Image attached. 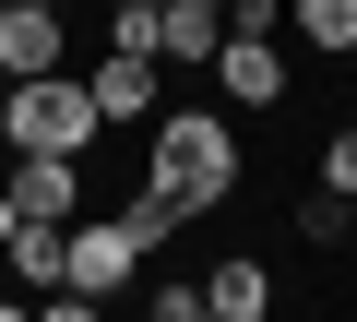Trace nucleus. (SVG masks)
Returning a JSON list of instances; mask_svg holds the SVG:
<instances>
[{
    "instance_id": "4",
    "label": "nucleus",
    "mask_w": 357,
    "mask_h": 322,
    "mask_svg": "<svg viewBox=\"0 0 357 322\" xmlns=\"http://www.w3.org/2000/svg\"><path fill=\"white\" fill-rule=\"evenodd\" d=\"M0 191H13L24 215H60V227H72V215L96 203V191H84V155H48V143H13V168H0Z\"/></svg>"
},
{
    "instance_id": "2",
    "label": "nucleus",
    "mask_w": 357,
    "mask_h": 322,
    "mask_svg": "<svg viewBox=\"0 0 357 322\" xmlns=\"http://www.w3.org/2000/svg\"><path fill=\"white\" fill-rule=\"evenodd\" d=\"M96 84L84 72H24L13 108H0V143H48V155H96Z\"/></svg>"
},
{
    "instance_id": "9",
    "label": "nucleus",
    "mask_w": 357,
    "mask_h": 322,
    "mask_svg": "<svg viewBox=\"0 0 357 322\" xmlns=\"http://www.w3.org/2000/svg\"><path fill=\"white\" fill-rule=\"evenodd\" d=\"M203 310H215V322H262V310H274V275H262L250 251H227V263L203 275Z\"/></svg>"
},
{
    "instance_id": "8",
    "label": "nucleus",
    "mask_w": 357,
    "mask_h": 322,
    "mask_svg": "<svg viewBox=\"0 0 357 322\" xmlns=\"http://www.w3.org/2000/svg\"><path fill=\"white\" fill-rule=\"evenodd\" d=\"M227 48V0H167V13H155V60H215Z\"/></svg>"
},
{
    "instance_id": "13",
    "label": "nucleus",
    "mask_w": 357,
    "mask_h": 322,
    "mask_svg": "<svg viewBox=\"0 0 357 322\" xmlns=\"http://www.w3.org/2000/svg\"><path fill=\"white\" fill-rule=\"evenodd\" d=\"M298 239H357V227H345V191H310V203H298Z\"/></svg>"
},
{
    "instance_id": "1",
    "label": "nucleus",
    "mask_w": 357,
    "mask_h": 322,
    "mask_svg": "<svg viewBox=\"0 0 357 322\" xmlns=\"http://www.w3.org/2000/svg\"><path fill=\"white\" fill-rule=\"evenodd\" d=\"M155 191H178V215H215L238 191V119L227 108H155Z\"/></svg>"
},
{
    "instance_id": "12",
    "label": "nucleus",
    "mask_w": 357,
    "mask_h": 322,
    "mask_svg": "<svg viewBox=\"0 0 357 322\" xmlns=\"http://www.w3.org/2000/svg\"><path fill=\"white\" fill-rule=\"evenodd\" d=\"M321 191H357V119L321 131Z\"/></svg>"
},
{
    "instance_id": "14",
    "label": "nucleus",
    "mask_w": 357,
    "mask_h": 322,
    "mask_svg": "<svg viewBox=\"0 0 357 322\" xmlns=\"http://www.w3.org/2000/svg\"><path fill=\"white\" fill-rule=\"evenodd\" d=\"M286 24V0H227V36H274Z\"/></svg>"
},
{
    "instance_id": "10",
    "label": "nucleus",
    "mask_w": 357,
    "mask_h": 322,
    "mask_svg": "<svg viewBox=\"0 0 357 322\" xmlns=\"http://www.w3.org/2000/svg\"><path fill=\"white\" fill-rule=\"evenodd\" d=\"M286 36L321 60H357V0H286Z\"/></svg>"
},
{
    "instance_id": "11",
    "label": "nucleus",
    "mask_w": 357,
    "mask_h": 322,
    "mask_svg": "<svg viewBox=\"0 0 357 322\" xmlns=\"http://www.w3.org/2000/svg\"><path fill=\"white\" fill-rule=\"evenodd\" d=\"M119 227H131V239H143V251H167V239H178V227H191V215H178V191H155V180H143V191H131V203H119Z\"/></svg>"
},
{
    "instance_id": "7",
    "label": "nucleus",
    "mask_w": 357,
    "mask_h": 322,
    "mask_svg": "<svg viewBox=\"0 0 357 322\" xmlns=\"http://www.w3.org/2000/svg\"><path fill=\"white\" fill-rule=\"evenodd\" d=\"M84 84H96V119H107V131H119V119H155V60H143V48H107Z\"/></svg>"
},
{
    "instance_id": "3",
    "label": "nucleus",
    "mask_w": 357,
    "mask_h": 322,
    "mask_svg": "<svg viewBox=\"0 0 357 322\" xmlns=\"http://www.w3.org/2000/svg\"><path fill=\"white\" fill-rule=\"evenodd\" d=\"M72 60V0H0V84Z\"/></svg>"
},
{
    "instance_id": "5",
    "label": "nucleus",
    "mask_w": 357,
    "mask_h": 322,
    "mask_svg": "<svg viewBox=\"0 0 357 322\" xmlns=\"http://www.w3.org/2000/svg\"><path fill=\"white\" fill-rule=\"evenodd\" d=\"M131 275H143V239L119 227V203H107V215H72V275H60V286L107 298V286H131Z\"/></svg>"
},
{
    "instance_id": "16",
    "label": "nucleus",
    "mask_w": 357,
    "mask_h": 322,
    "mask_svg": "<svg viewBox=\"0 0 357 322\" xmlns=\"http://www.w3.org/2000/svg\"><path fill=\"white\" fill-rule=\"evenodd\" d=\"M0 108H13V84H0Z\"/></svg>"
},
{
    "instance_id": "6",
    "label": "nucleus",
    "mask_w": 357,
    "mask_h": 322,
    "mask_svg": "<svg viewBox=\"0 0 357 322\" xmlns=\"http://www.w3.org/2000/svg\"><path fill=\"white\" fill-rule=\"evenodd\" d=\"M203 72L227 84V108H286V48H274V36H227Z\"/></svg>"
},
{
    "instance_id": "15",
    "label": "nucleus",
    "mask_w": 357,
    "mask_h": 322,
    "mask_svg": "<svg viewBox=\"0 0 357 322\" xmlns=\"http://www.w3.org/2000/svg\"><path fill=\"white\" fill-rule=\"evenodd\" d=\"M345 227H357V191H345Z\"/></svg>"
}]
</instances>
